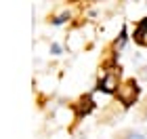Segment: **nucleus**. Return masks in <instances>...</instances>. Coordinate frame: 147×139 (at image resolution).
<instances>
[{
	"mask_svg": "<svg viewBox=\"0 0 147 139\" xmlns=\"http://www.w3.org/2000/svg\"><path fill=\"white\" fill-rule=\"evenodd\" d=\"M69 15H67V13H61V15H59V17H55V25H59V23H63L65 21V19H67Z\"/></svg>",
	"mask_w": 147,
	"mask_h": 139,
	"instance_id": "nucleus-5",
	"label": "nucleus"
},
{
	"mask_svg": "<svg viewBox=\"0 0 147 139\" xmlns=\"http://www.w3.org/2000/svg\"><path fill=\"white\" fill-rule=\"evenodd\" d=\"M80 103H82V105H80V110H78V114H80V116H82V114H88V112L92 110V105H95V103H92V99H90V97L82 99Z\"/></svg>",
	"mask_w": 147,
	"mask_h": 139,
	"instance_id": "nucleus-4",
	"label": "nucleus"
},
{
	"mask_svg": "<svg viewBox=\"0 0 147 139\" xmlns=\"http://www.w3.org/2000/svg\"><path fill=\"white\" fill-rule=\"evenodd\" d=\"M126 42V28H122V34H120V46Z\"/></svg>",
	"mask_w": 147,
	"mask_h": 139,
	"instance_id": "nucleus-6",
	"label": "nucleus"
},
{
	"mask_svg": "<svg viewBox=\"0 0 147 139\" xmlns=\"http://www.w3.org/2000/svg\"><path fill=\"white\" fill-rule=\"evenodd\" d=\"M116 87H118V82H116V76H113V74H105L101 80H99V84H97V89L103 91V93H113V91H118Z\"/></svg>",
	"mask_w": 147,
	"mask_h": 139,
	"instance_id": "nucleus-2",
	"label": "nucleus"
},
{
	"mask_svg": "<svg viewBox=\"0 0 147 139\" xmlns=\"http://www.w3.org/2000/svg\"><path fill=\"white\" fill-rule=\"evenodd\" d=\"M139 93H141V87H139L135 80H128V82H124L122 87H118L116 95L124 105H132L139 99Z\"/></svg>",
	"mask_w": 147,
	"mask_h": 139,
	"instance_id": "nucleus-1",
	"label": "nucleus"
},
{
	"mask_svg": "<svg viewBox=\"0 0 147 139\" xmlns=\"http://www.w3.org/2000/svg\"><path fill=\"white\" fill-rule=\"evenodd\" d=\"M145 34H147V17H143L141 19V21H139L137 23V28H135V34H132V36H135V40L137 42H145Z\"/></svg>",
	"mask_w": 147,
	"mask_h": 139,
	"instance_id": "nucleus-3",
	"label": "nucleus"
},
{
	"mask_svg": "<svg viewBox=\"0 0 147 139\" xmlns=\"http://www.w3.org/2000/svg\"><path fill=\"white\" fill-rule=\"evenodd\" d=\"M128 139H147V137H143V135H139V133H130V135H128Z\"/></svg>",
	"mask_w": 147,
	"mask_h": 139,
	"instance_id": "nucleus-7",
	"label": "nucleus"
}]
</instances>
